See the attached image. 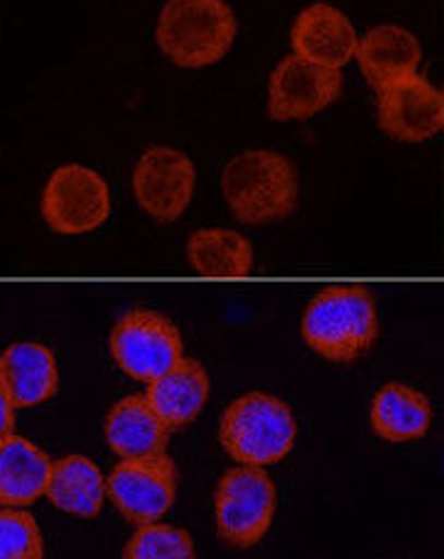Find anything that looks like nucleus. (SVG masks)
Segmentation results:
<instances>
[{"label": "nucleus", "instance_id": "nucleus-2", "mask_svg": "<svg viewBox=\"0 0 444 559\" xmlns=\"http://www.w3.org/2000/svg\"><path fill=\"white\" fill-rule=\"evenodd\" d=\"M301 336L321 358L331 362H352L379 336V317L372 293L360 285H333L311 299Z\"/></svg>", "mask_w": 444, "mask_h": 559}, {"label": "nucleus", "instance_id": "nucleus-11", "mask_svg": "<svg viewBox=\"0 0 444 559\" xmlns=\"http://www.w3.org/2000/svg\"><path fill=\"white\" fill-rule=\"evenodd\" d=\"M379 93V124L392 139L418 144L442 132L444 95L428 79L413 73Z\"/></svg>", "mask_w": 444, "mask_h": 559}, {"label": "nucleus", "instance_id": "nucleus-10", "mask_svg": "<svg viewBox=\"0 0 444 559\" xmlns=\"http://www.w3.org/2000/svg\"><path fill=\"white\" fill-rule=\"evenodd\" d=\"M267 93V112L273 120H311L340 98L343 73L291 53L277 63Z\"/></svg>", "mask_w": 444, "mask_h": 559}, {"label": "nucleus", "instance_id": "nucleus-8", "mask_svg": "<svg viewBox=\"0 0 444 559\" xmlns=\"http://www.w3.org/2000/svg\"><path fill=\"white\" fill-rule=\"evenodd\" d=\"M105 489L127 521L156 523L176 501L178 467L166 453L127 457L107 477Z\"/></svg>", "mask_w": 444, "mask_h": 559}, {"label": "nucleus", "instance_id": "nucleus-20", "mask_svg": "<svg viewBox=\"0 0 444 559\" xmlns=\"http://www.w3.org/2000/svg\"><path fill=\"white\" fill-rule=\"evenodd\" d=\"M188 261L204 277H245L253 271V246L231 229H200L188 241Z\"/></svg>", "mask_w": 444, "mask_h": 559}, {"label": "nucleus", "instance_id": "nucleus-5", "mask_svg": "<svg viewBox=\"0 0 444 559\" xmlns=\"http://www.w3.org/2000/svg\"><path fill=\"white\" fill-rule=\"evenodd\" d=\"M275 503L277 489L263 467H233L216 487V528L229 545L253 547L269 531Z\"/></svg>", "mask_w": 444, "mask_h": 559}, {"label": "nucleus", "instance_id": "nucleus-9", "mask_svg": "<svg viewBox=\"0 0 444 559\" xmlns=\"http://www.w3.org/2000/svg\"><path fill=\"white\" fill-rule=\"evenodd\" d=\"M192 158L170 146H151L134 168V195L139 207L160 224L180 219L194 195Z\"/></svg>", "mask_w": 444, "mask_h": 559}, {"label": "nucleus", "instance_id": "nucleus-4", "mask_svg": "<svg viewBox=\"0 0 444 559\" xmlns=\"http://www.w3.org/2000/svg\"><path fill=\"white\" fill-rule=\"evenodd\" d=\"M295 438L297 421L291 408L263 392L241 396L221 416L219 440L241 465H275L289 453Z\"/></svg>", "mask_w": 444, "mask_h": 559}, {"label": "nucleus", "instance_id": "nucleus-7", "mask_svg": "<svg viewBox=\"0 0 444 559\" xmlns=\"http://www.w3.org/2000/svg\"><path fill=\"white\" fill-rule=\"evenodd\" d=\"M112 212L107 180L81 164L51 174L41 195V217L57 234H88L103 227Z\"/></svg>", "mask_w": 444, "mask_h": 559}, {"label": "nucleus", "instance_id": "nucleus-18", "mask_svg": "<svg viewBox=\"0 0 444 559\" xmlns=\"http://www.w3.org/2000/svg\"><path fill=\"white\" fill-rule=\"evenodd\" d=\"M374 433L388 443H406L428 433L432 406L428 396L406 384H384L376 392L370 412Z\"/></svg>", "mask_w": 444, "mask_h": 559}, {"label": "nucleus", "instance_id": "nucleus-19", "mask_svg": "<svg viewBox=\"0 0 444 559\" xmlns=\"http://www.w3.org/2000/svg\"><path fill=\"white\" fill-rule=\"evenodd\" d=\"M47 497L59 511L95 519L105 501V477L93 460L69 455L51 462Z\"/></svg>", "mask_w": 444, "mask_h": 559}, {"label": "nucleus", "instance_id": "nucleus-22", "mask_svg": "<svg viewBox=\"0 0 444 559\" xmlns=\"http://www.w3.org/2000/svg\"><path fill=\"white\" fill-rule=\"evenodd\" d=\"M0 559H45L39 525L27 511H0Z\"/></svg>", "mask_w": 444, "mask_h": 559}, {"label": "nucleus", "instance_id": "nucleus-23", "mask_svg": "<svg viewBox=\"0 0 444 559\" xmlns=\"http://www.w3.org/2000/svg\"><path fill=\"white\" fill-rule=\"evenodd\" d=\"M13 428H15V406L10 402L3 384H0V440L13 433Z\"/></svg>", "mask_w": 444, "mask_h": 559}, {"label": "nucleus", "instance_id": "nucleus-14", "mask_svg": "<svg viewBox=\"0 0 444 559\" xmlns=\"http://www.w3.org/2000/svg\"><path fill=\"white\" fill-rule=\"evenodd\" d=\"M0 384L15 408L47 402L59 390L57 358L41 343H13L0 356Z\"/></svg>", "mask_w": 444, "mask_h": 559}, {"label": "nucleus", "instance_id": "nucleus-1", "mask_svg": "<svg viewBox=\"0 0 444 559\" xmlns=\"http://www.w3.org/2000/svg\"><path fill=\"white\" fill-rule=\"evenodd\" d=\"M221 192L233 217L251 227L287 219L299 204L297 168L287 156L253 148L224 166Z\"/></svg>", "mask_w": 444, "mask_h": 559}, {"label": "nucleus", "instance_id": "nucleus-12", "mask_svg": "<svg viewBox=\"0 0 444 559\" xmlns=\"http://www.w3.org/2000/svg\"><path fill=\"white\" fill-rule=\"evenodd\" d=\"M357 32L345 13L328 3H313L301 10L291 27L295 57L326 69H343L355 59Z\"/></svg>", "mask_w": 444, "mask_h": 559}, {"label": "nucleus", "instance_id": "nucleus-15", "mask_svg": "<svg viewBox=\"0 0 444 559\" xmlns=\"http://www.w3.org/2000/svg\"><path fill=\"white\" fill-rule=\"evenodd\" d=\"M209 374L204 365L180 358L172 368L148 384L146 402L168 431L188 426L207 404Z\"/></svg>", "mask_w": 444, "mask_h": 559}, {"label": "nucleus", "instance_id": "nucleus-6", "mask_svg": "<svg viewBox=\"0 0 444 559\" xmlns=\"http://www.w3.org/2000/svg\"><path fill=\"white\" fill-rule=\"evenodd\" d=\"M110 350L129 378L154 382L182 358V336L158 311L132 309L115 324Z\"/></svg>", "mask_w": 444, "mask_h": 559}, {"label": "nucleus", "instance_id": "nucleus-17", "mask_svg": "<svg viewBox=\"0 0 444 559\" xmlns=\"http://www.w3.org/2000/svg\"><path fill=\"white\" fill-rule=\"evenodd\" d=\"M105 436L115 453L127 460L166 453L170 431L146 402V394H132L107 414Z\"/></svg>", "mask_w": 444, "mask_h": 559}, {"label": "nucleus", "instance_id": "nucleus-13", "mask_svg": "<svg viewBox=\"0 0 444 559\" xmlns=\"http://www.w3.org/2000/svg\"><path fill=\"white\" fill-rule=\"evenodd\" d=\"M355 59L360 61L367 83L382 91L388 83L418 73L422 49L413 32L398 25H379L357 41Z\"/></svg>", "mask_w": 444, "mask_h": 559}, {"label": "nucleus", "instance_id": "nucleus-21", "mask_svg": "<svg viewBox=\"0 0 444 559\" xmlns=\"http://www.w3.org/2000/svg\"><path fill=\"white\" fill-rule=\"evenodd\" d=\"M122 559H194L190 533L176 525H141Z\"/></svg>", "mask_w": 444, "mask_h": 559}, {"label": "nucleus", "instance_id": "nucleus-3", "mask_svg": "<svg viewBox=\"0 0 444 559\" xmlns=\"http://www.w3.org/2000/svg\"><path fill=\"white\" fill-rule=\"evenodd\" d=\"M236 32V15L224 0H168L156 41L176 67L204 69L231 51Z\"/></svg>", "mask_w": 444, "mask_h": 559}, {"label": "nucleus", "instance_id": "nucleus-16", "mask_svg": "<svg viewBox=\"0 0 444 559\" xmlns=\"http://www.w3.org/2000/svg\"><path fill=\"white\" fill-rule=\"evenodd\" d=\"M51 460L32 440L10 433L0 440V507L25 509L47 491Z\"/></svg>", "mask_w": 444, "mask_h": 559}]
</instances>
